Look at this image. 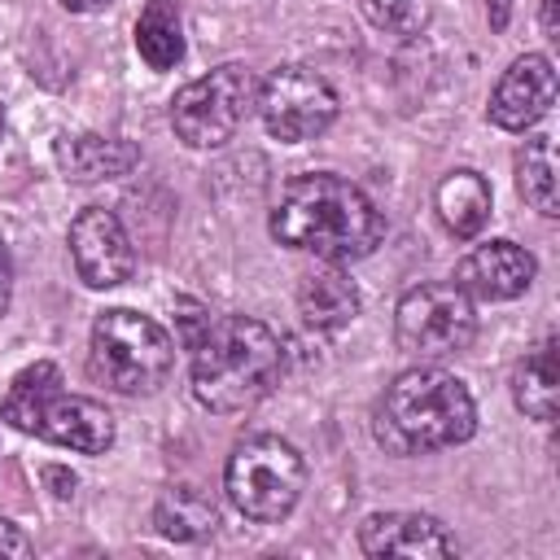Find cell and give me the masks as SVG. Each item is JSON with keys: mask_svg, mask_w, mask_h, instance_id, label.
I'll list each match as a JSON object with an SVG mask.
<instances>
[{"mask_svg": "<svg viewBox=\"0 0 560 560\" xmlns=\"http://www.w3.org/2000/svg\"><path fill=\"white\" fill-rule=\"evenodd\" d=\"M542 35H547V39H560V26H556V0H542Z\"/></svg>", "mask_w": 560, "mask_h": 560, "instance_id": "4316f807", "label": "cell"}, {"mask_svg": "<svg viewBox=\"0 0 560 560\" xmlns=\"http://www.w3.org/2000/svg\"><path fill=\"white\" fill-rule=\"evenodd\" d=\"M258 74L245 61H223L210 74L184 83L171 101V127L188 149L228 144L258 109Z\"/></svg>", "mask_w": 560, "mask_h": 560, "instance_id": "8992f818", "label": "cell"}, {"mask_svg": "<svg viewBox=\"0 0 560 560\" xmlns=\"http://www.w3.org/2000/svg\"><path fill=\"white\" fill-rule=\"evenodd\" d=\"M359 306H363L359 302V284L341 271V262L306 271L302 284H298V315H302L306 328L337 332L359 315Z\"/></svg>", "mask_w": 560, "mask_h": 560, "instance_id": "9a60e30c", "label": "cell"}, {"mask_svg": "<svg viewBox=\"0 0 560 560\" xmlns=\"http://www.w3.org/2000/svg\"><path fill=\"white\" fill-rule=\"evenodd\" d=\"M9 298H13V258H9V245L0 241V315L9 311Z\"/></svg>", "mask_w": 560, "mask_h": 560, "instance_id": "cb8c5ba5", "label": "cell"}, {"mask_svg": "<svg viewBox=\"0 0 560 560\" xmlns=\"http://www.w3.org/2000/svg\"><path fill=\"white\" fill-rule=\"evenodd\" d=\"M258 114H262L267 136L284 144H302L332 127L337 92L311 66H276L258 83Z\"/></svg>", "mask_w": 560, "mask_h": 560, "instance_id": "ba28073f", "label": "cell"}, {"mask_svg": "<svg viewBox=\"0 0 560 560\" xmlns=\"http://www.w3.org/2000/svg\"><path fill=\"white\" fill-rule=\"evenodd\" d=\"M486 18H490V31H503L512 18V0H486Z\"/></svg>", "mask_w": 560, "mask_h": 560, "instance_id": "484cf974", "label": "cell"}, {"mask_svg": "<svg viewBox=\"0 0 560 560\" xmlns=\"http://www.w3.org/2000/svg\"><path fill=\"white\" fill-rule=\"evenodd\" d=\"M267 228L280 245L315 254L324 262L368 258L385 236L381 210L350 179L328 175V171L289 179Z\"/></svg>", "mask_w": 560, "mask_h": 560, "instance_id": "6da1fadb", "label": "cell"}, {"mask_svg": "<svg viewBox=\"0 0 560 560\" xmlns=\"http://www.w3.org/2000/svg\"><path fill=\"white\" fill-rule=\"evenodd\" d=\"M551 101H556V70H551V61L542 52H525L494 83L486 114L503 131H525V127H534L551 109Z\"/></svg>", "mask_w": 560, "mask_h": 560, "instance_id": "30bf717a", "label": "cell"}, {"mask_svg": "<svg viewBox=\"0 0 560 560\" xmlns=\"http://www.w3.org/2000/svg\"><path fill=\"white\" fill-rule=\"evenodd\" d=\"M0 556H31V538L4 516H0Z\"/></svg>", "mask_w": 560, "mask_h": 560, "instance_id": "603a6c76", "label": "cell"}, {"mask_svg": "<svg viewBox=\"0 0 560 560\" xmlns=\"http://www.w3.org/2000/svg\"><path fill=\"white\" fill-rule=\"evenodd\" d=\"M70 13H101L105 4H114V0H61Z\"/></svg>", "mask_w": 560, "mask_h": 560, "instance_id": "83f0119b", "label": "cell"}, {"mask_svg": "<svg viewBox=\"0 0 560 560\" xmlns=\"http://www.w3.org/2000/svg\"><path fill=\"white\" fill-rule=\"evenodd\" d=\"M534 271H538L534 254L521 249L516 241H486L459 258L455 284L481 302H512L534 284Z\"/></svg>", "mask_w": 560, "mask_h": 560, "instance_id": "8fae6325", "label": "cell"}, {"mask_svg": "<svg viewBox=\"0 0 560 560\" xmlns=\"http://www.w3.org/2000/svg\"><path fill=\"white\" fill-rule=\"evenodd\" d=\"M52 158L61 166L66 179L74 184H101V179H118L140 162V149L131 140H114V136H61L52 144Z\"/></svg>", "mask_w": 560, "mask_h": 560, "instance_id": "5bb4252c", "label": "cell"}, {"mask_svg": "<svg viewBox=\"0 0 560 560\" xmlns=\"http://www.w3.org/2000/svg\"><path fill=\"white\" fill-rule=\"evenodd\" d=\"M0 127H4V109H0Z\"/></svg>", "mask_w": 560, "mask_h": 560, "instance_id": "f1b7e54d", "label": "cell"}, {"mask_svg": "<svg viewBox=\"0 0 560 560\" xmlns=\"http://www.w3.org/2000/svg\"><path fill=\"white\" fill-rule=\"evenodd\" d=\"M175 368V341L140 311L114 306L92 324V376L118 394H153Z\"/></svg>", "mask_w": 560, "mask_h": 560, "instance_id": "277c9868", "label": "cell"}, {"mask_svg": "<svg viewBox=\"0 0 560 560\" xmlns=\"http://www.w3.org/2000/svg\"><path fill=\"white\" fill-rule=\"evenodd\" d=\"M61 389V372H57V363H31V368H22L18 376H13V385H9V394H4V402H0V416L18 429V433H35V420H39V411H44V402L52 398Z\"/></svg>", "mask_w": 560, "mask_h": 560, "instance_id": "ffe728a7", "label": "cell"}, {"mask_svg": "<svg viewBox=\"0 0 560 560\" xmlns=\"http://www.w3.org/2000/svg\"><path fill=\"white\" fill-rule=\"evenodd\" d=\"M477 429V402L459 376L438 363L407 368L381 394L372 433L389 455H429L468 442Z\"/></svg>", "mask_w": 560, "mask_h": 560, "instance_id": "3957f363", "label": "cell"}, {"mask_svg": "<svg viewBox=\"0 0 560 560\" xmlns=\"http://www.w3.org/2000/svg\"><path fill=\"white\" fill-rule=\"evenodd\" d=\"M394 337L420 363L451 359V354L468 350L472 337H477L472 298L459 284H446V280L416 284L394 306Z\"/></svg>", "mask_w": 560, "mask_h": 560, "instance_id": "52a82bcc", "label": "cell"}, {"mask_svg": "<svg viewBox=\"0 0 560 560\" xmlns=\"http://www.w3.org/2000/svg\"><path fill=\"white\" fill-rule=\"evenodd\" d=\"M35 438L66 446L74 455H105L114 446V416L96 398H79V394L57 389L35 420Z\"/></svg>", "mask_w": 560, "mask_h": 560, "instance_id": "4fadbf2b", "label": "cell"}, {"mask_svg": "<svg viewBox=\"0 0 560 560\" xmlns=\"http://www.w3.org/2000/svg\"><path fill=\"white\" fill-rule=\"evenodd\" d=\"M228 499L245 521H284L306 486V464L280 433H249L232 446L223 472Z\"/></svg>", "mask_w": 560, "mask_h": 560, "instance_id": "5b68a950", "label": "cell"}, {"mask_svg": "<svg viewBox=\"0 0 560 560\" xmlns=\"http://www.w3.org/2000/svg\"><path fill=\"white\" fill-rule=\"evenodd\" d=\"M192 350V394L206 411L232 416L262 402L284 376L280 337L249 315L206 319Z\"/></svg>", "mask_w": 560, "mask_h": 560, "instance_id": "7a4b0ae2", "label": "cell"}, {"mask_svg": "<svg viewBox=\"0 0 560 560\" xmlns=\"http://www.w3.org/2000/svg\"><path fill=\"white\" fill-rule=\"evenodd\" d=\"M433 206H438V219L451 236L459 241H472L486 223H490V206H494V192L486 184V175L459 166L451 175H442L438 192H433Z\"/></svg>", "mask_w": 560, "mask_h": 560, "instance_id": "2e32d148", "label": "cell"}, {"mask_svg": "<svg viewBox=\"0 0 560 560\" xmlns=\"http://www.w3.org/2000/svg\"><path fill=\"white\" fill-rule=\"evenodd\" d=\"M516 188H521V197H525L538 214H547V219L560 214V197H556V149H551V136H534V140H525V149L516 153Z\"/></svg>", "mask_w": 560, "mask_h": 560, "instance_id": "44dd1931", "label": "cell"}, {"mask_svg": "<svg viewBox=\"0 0 560 560\" xmlns=\"http://www.w3.org/2000/svg\"><path fill=\"white\" fill-rule=\"evenodd\" d=\"M136 52L149 70H175L184 61V18L175 0H149L136 18Z\"/></svg>", "mask_w": 560, "mask_h": 560, "instance_id": "ac0fdd59", "label": "cell"}, {"mask_svg": "<svg viewBox=\"0 0 560 560\" xmlns=\"http://www.w3.org/2000/svg\"><path fill=\"white\" fill-rule=\"evenodd\" d=\"M153 525H158V534L171 538V542H201V538L214 534L219 508H214V499H210L201 486L175 481V486H166V490L158 494V503H153Z\"/></svg>", "mask_w": 560, "mask_h": 560, "instance_id": "e0dca14e", "label": "cell"}, {"mask_svg": "<svg viewBox=\"0 0 560 560\" xmlns=\"http://www.w3.org/2000/svg\"><path fill=\"white\" fill-rule=\"evenodd\" d=\"M70 258L88 289H114L131 276L136 249L122 228V219L105 206H88L70 223Z\"/></svg>", "mask_w": 560, "mask_h": 560, "instance_id": "9c48e42d", "label": "cell"}, {"mask_svg": "<svg viewBox=\"0 0 560 560\" xmlns=\"http://www.w3.org/2000/svg\"><path fill=\"white\" fill-rule=\"evenodd\" d=\"M44 481L52 486L57 499H70V494H74V472H66V468H57V464L44 468Z\"/></svg>", "mask_w": 560, "mask_h": 560, "instance_id": "d4e9b609", "label": "cell"}, {"mask_svg": "<svg viewBox=\"0 0 560 560\" xmlns=\"http://www.w3.org/2000/svg\"><path fill=\"white\" fill-rule=\"evenodd\" d=\"M556 337H542L534 350H525V359L512 372V398L529 420H551L556 416Z\"/></svg>", "mask_w": 560, "mask_h": 560, "instance_id": "d6986e66", "label": "cell"}, {"mask_svg": "<svg viewBox=\"0 0 560 560\" xmlns=\"http://www.w3.org/2000/svg\"><path fill=\"white\" fill-rule=\"evenodd\" d=\"M359 4H363L368 22H372L376 31H389V35L411 39V35H420V26H424V4H420V0H359Z\"/></svg>", "mask_w": 560, "mask_h": 560, "instance_id": "7402d4cb", "label": "cell"}, {"mask_svg": "<svg viewBox=\"0 0 560 560\" xmlns=\"http://www.w3.org/2000/svg\"><path fill=\"white\" fill-rule=\"evenodd\" d=\"M363 556H398V560H424V556H455V538L438 516L424 512H372L359 525Z\"/></svg>", "mask_w": 560, "mask_h": 560, "instance_id": "7c38bea8", "label": "cell"}]
</instances>
